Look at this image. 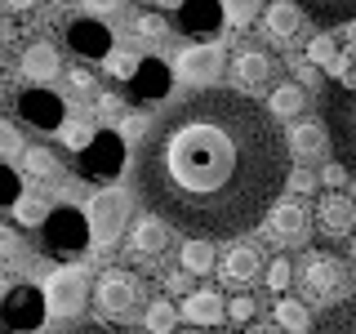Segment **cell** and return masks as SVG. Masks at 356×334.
Masks as SVG:
<instances>
[{
	"instance_id": "6da1fadb",
	"label": "cell",
	"mask_w": 356,
	"mask_h": 334,
	"mask_svg": "<svg viewBox=\"0 0 356 334\" xmlns=\"http://www.w3.org/2000/svg\"><path fill=\"white\" fill-rule=\"evenodd\" d=\"M289 138L245 89H196L152 120L134 156V192L187 237H241L289 187Z\"/></svg>"
},
{
	"instance_id": "7a4b0ae2",
	"label": "cell",
	"mask_w": 356,
	"mask_h": 334,
	"mask_svg": "<svg viewBox=\"0 0 356 334\" xmlns=\"http://www.w3.org/2000/svg\"><path fill=\"white\" fill-rule=\"evenodd\" d=\"M316 111H321V125L330 134V152L334 161L348 165V174L356 178V85L334 76V81L321 85V98H316Z\"/></svg>"
},
{
	"instance_id": "3957f363",
	"label": "cell",
	"mask_w": 356,
	"mask_h": 334,
	"mask_svg": "<svg viewBox=\"0 0 356 334\" xmlns=\"http://www.w3.org/2000/svg\"><path fill=\"white\" fill-rule=\"evenodd\" d=\"M44 237V250L58 254V259H76V254H85L89 245H94V228H89V214L76 205H54L49 218H44L40 228Z\"/></svg>"
},
{
	"instance_id": "277c9868",
	"label": "cell",
	"mask_w": 356,
	"mask_h": 334,
	"mask_svg": "<svg viewBox=\"0 0 356 334\" xmlns=\"http://www.w3.org/2000/svg\"><path fill=\"white\" fill-rule=\"evenodd\" d=\"M125 161H129V143L120 138V129H98L89 138V148L76 152V170L89 183H116L125 174Z\"/></svg>"
},
{
	"instance_id": "5b68a950",
	"label": "cell",
	"mask_w": 356,
	"mask_h": 334,
	"mask_svg": "<svg viewBox=\"0 0 356 334\" xmlns=\"http://www.w3.org/2000/svg\"><path fill=\"white\" fill-rule=\"evenodd\" d=\"M298 285H303V299H312V303H330L348 285V272H343L334 250H307L303 263H298Z\"/></svg>"
},
{
	"instance_id": "8992f818",
	"label": "cell",
	"mask_w": 356,
	"mask_h": 334,
	"mask_svg": "<svg viewBox=\"0 0 356 334\" xmlns=\"http://www.w3.org/2000/svg\"><path fill=\"white\" fill-rule=\"evenodd\" d=\"M94 303L103 308L107 317L125 321V317H134V312L143 308V281L129 272V267H107V272L98 276V285H94Z\"/></svg>"
},
{
	"instance_id": "52a82bcc",
	"label": "cell",
	"mask_w": 356,
	"mask_h": 334,
	"mask_svg": "<svg viewBox=\"0 0 356 334\" xmlns=\"http://www.w3.org/2000/svg\"><path fill=\"white\" fill-rule=\"evenodd\" d=\"M44 294L36 285H9V294L0 299V330L5 334H36L44 326Z\"/></svg>"
},
{
	"instance_id": "ba28073f",
	"label": "cell",
	"mask_w": 356,
	"mask_h": 334,
	"mask_svg": "<svg viewBox=\"0 0 356 334\" xmlns=\"http://www.w3.org/2000/svg\"><path fill=\"white\" fill-rule=\"evenodd\" d=\"M89 299V281L81 267H58V272H49V281H44V312H49L54 321H72L81 317Z\"/></svg>"
},
{
	"instance_id": "9c48e42d",
	"label": "cell",
	"mask_w": 356,
	"mask_h": 334,
	"mask_svg": "<svg viewBox=\"0 0 356 334\" xmlns=\"http://www.w3.org/2000/svg\"><path fill=\"white\" fill-rule=\"evenodd\" d=\"M18 116L27 120L31 129H40V134H58L63 120H67V103L54 94L49 85H31V89L18 94Z\"/></svg>"
},
{
	"instance_id": "30bf717a",
	"label": "cell",
	"mask_w": 356,
	"mask_h": 334,
	"mask_svg": "<svg viewBox=\"0 0 356 334\" xmlns=\"http://www.w3.org/2000/svg\"><path fill=\"white\" fill-rule=\"evenodd\" d=\"M89 228H94V245H103V250H111L120 237V228H125L129 218V196L125 192H98L94 200H89Z\"/></svg>"
},
{
	"instance_id": "8fae6325",
	"label": "cell",
	"mask_w": 356,
	"mask_h": 334,
	"mask_svg": "<svg viewBox=\"0 0 356 334\" xmlns=\"http://www.w3.org/2000/svg\"><path fill=\"white\" fill-rule=\"evenodd\" d=\"M174 89V67L165 58H138L129 76V103L147 107V103H161V98H170Z\"/></svg>"
},
{
	"instance_id": "7c38bea8",
	"label": "cell",
	"mask_w": 356,
	"mask_h": 334,
	"mask_svg": "<svg viewBox=\"0 0 356 334\" xmlns=\"http://www.w3.org/2000/svg\"><path fill=\"white\" fill-rule=\"evenodd\" d=\"M67 49H72L76 58H107L111 54V27L94 14L72 18L67 22Z\"/></svg>"
},
{
	"instance_id": "4fadbf2b",
	"label": "cell",
	"mask_w": 356,
	"mask_h": 334,
	"mask_svg": "<svg viewBox=\"0 0 356 334\" xmlns=\"http://www.w3.org/2000/svg\"><path fill=\"white\" fill-rule=\"evenodd\" d=\"M174 76H183V81H192V85L218 81L222 76V49L218 45H187L174 63Z\"/></svg>"
},
{
	"instance_id": "5bb4252c",
	"label": "cell",
	"mask_w": 356,
	"mask_h": 334,
	"mask_svg": "<svg viewBox=\"0 0 356 334\" xmlns=\"http://www.w3.org/2000/svg\"><path fill=\"white\" fill-rule=\"evenodd\" d=\"M178 27L187 31V36H214V31L227 22L222 14V0H183V5L174 9Z\"/></svg>"
},
{
	"instance_id": "9a60e30c",
	"label": "cell",
	"mask_w": 356,
	"mask_h": 334,
	"mask_svg": "<svg viewBox=\"0 0 356 334\" xmlns=\"http://www.w3.org/2000/svg\"><path fill=\"white\" fill-rule=\"evenodd\" d=\"M267 237L281 241V245H298L307 237V214L294 200H276V205L267 209Z\"/></svg>"
},
{
	"instance_id": "2e32d148",
	"label": "cell",
	"mask_w": 356,
	"mask_h": 334,
	"mask_svg": "<svg viewBox=\"0 0 356 334\" xmlns=\"http://www.w3.org/2000/svg\"><path fill=\"white\" fill-rule=\"evenodd\" d=\"M316 228L325 232L330 241H339V237H348V232L356 228V205L348 196H339V192H330V196H321V205H316Z\"/></svg>"
},
{
	"instance_id": "e0dca14e",
	"label": "cell",
	"mask_w": 356,
	"mask_h": 334,
	"mask_svg": "<svg viewBox=\"0 0 356 334\" xmlns=\"http://www.w3.org/2000/svg\"><path fill=\"white\" fill-rule=\"evenodd\" d=\"M218 272H222L227 285H250V281H259V272H263V254L254 250V245H232V250L222 254Z\"/></svg>"
},
{
	"instance_id": "ac0fdd59",
	"label": "cell",
	"mask_w": 356,
	"mask_h": 334,
	"mask_svg": "<svg viewBox=\"0 0 356 334\" xmlns=\"http://www.w3.org/2000/svg\"><path fill=\"white\" fill-rule=\"evenodd\" d=\"M303 9L294 5V0H267V9H263V31L272 40H294L298 36V27H303Z\"/></svg>"
},
{
	"instance_id": "d6986e66",
	"label": "cell",
	"mask_w": 356,
	"mask_h": 334,
	"mask_svg": "<svg viewBox=\"0 0 356 334\" xmlns=\"http://www.w3.org/2000/svg\"><path fill=\"white\" fill-rule=\"evenodd\" d=\"M178 317H187L192 326H218V321L227 317V308H222L218 289H192V294L183 299V308H178Z\"/></svg>"
},
{
	"instance_id": "ffe728a7",
	"label": "cell",
	"mask_w": 356,
	"mask_h": 334,
	"mask_svg": "<svg viewBox=\"0 0 356 334\" xmlns=\"http://www.w3.org/2000/svg\"><path fill=\"white\" fill-rule=\"evenodd\" d=\"M232 76H236L241 89H267V81H272V58L263 49H241L232 58Z\"/></svg>"
},
{
	"instance_id": "44dd1931",
	"label": "cell",
	"mask_w": 356,
	"mask_h": 334,
	"mask_svg": "<svg viewBox=\"0 0 356 334\" xmlns=\"http://www.w3.org/2000/svg\"><path fill=\"white\" fill-rule=\"evenodd\" d=\"M285 138H289V152H294L298 161H316V156L330 152V134H325V125H316V120H298Z\"/></svg>"
},
{
	"instance_id": "7402d4cb",
	"label": "cell",
	"mask_w": 356,
	"mask_h": 334,
	"mask_svg": "<svg viewBox=\"0 0 356 334\" xmlns=\"http://www.w3.org/2000/svg\"><path fill=\"white\" fill-rule=\"evenodd\" d=\"M294 5L321 27H348L356 18V0H294Z\"/></svg>"
},
{
	"instance_id": "603a6c76",
	"label": "cell",
	"mask_w": 356,
	"mask_h": 334,
	"mask_svg": "<svg viewBox=\"0 0 356 334\" xmlns=\"http://www.w3.org/2000/svg\"><path fill=\"white\" fill-rule=\"evenodd\" d=\"M165 245H170V223H165L161 214H143V218H134V250L138 254H161Z\"/></svg>"
},
{
	"instance_id": "cb8c5ba5",
	"label": "cell",
	"mask_w": 356,
	"mask_h": 334,
	"mask_svg": "<svg viewBox=\"0 0 356 334\" xmlns=\"http://www.w3.org/2000/svg\"><path fill=\"white\" fill-rule=\"evenodd\" d=\"M22 76H27V81H54V76H58V49H54L49 40L27 45V54H22Z\"/></svg>"
},
{
	"instance_id": "d4e9b609",
	"label": "cell",
	"mask_w": 356,
	"mask_h": 334,
	"mask_svg": "<svg viewBox=\"0 0 356 334\" xmlns=\"http://www.w3.org/2000/svg\"><path fill=\"white\" fill-rule=\"evenodd\" d=\"M307 334H356V299L330 303V312H325L321 321H312Z\"/></svg>"
},
{
	"instance_id": "484cf974",
	"label": "cell",
	"mask_w": 356,
	"mask_h": 334,
	"mask_svg": "<svg viewBox=\"0 0 356 334\" xmlns=\"http://www.w3.org/2000/svg\"><path fill=\"white\" fill-rule=\"evenodd\" d=\"M178 259H183V267L192 276H205V272H214L218 254H214V241H209V237H187L183 250H178Z\"/></svg>"
},
{
	"instance_id": "4316f807",
	"label": "cell",
	"mask_w": 356,
	"mask_h": 334,
	"mask_svg": "<svg viewBox=\"0 0 356 334\" xmlns=\"http://www.w3.org/2000/svg\"><path fill=\"white\" fill-rule=\"evenodd\" d=\"M267 111H272L276 120H285V116H298V111H303V85H298V81H285V85H276V89H272V98H267Z\"/></svg>"
},
{
	"instance_id": "83f0119b",
	"label": "cell",
	"mask_w": 356,
	"mask_h": 334,
	"mask_svg": "<svg viewBox=\"0 0 356 334\" xmlns=\"http://www.w3.org/2000/svg\"><path fill=\"white\" fill-rule=\"evenodd\" d=\"M276 321H281V330H294V334H307L312 330V312L307 303H298V299H276Z\"/></svg>"
},
{
	"instance_id": "f1b7e54d",
	"label": "cell",
	"mask_w": 356,
	"mask_h": 334,
	"mask_svg": "<svg viewBox=\"0 0 356 334\" xmlns=\"http://www.w3.org/2000/svg\"><path fill=\"white\" fill-rule=\"evenodd\" d=\"M94 134H98V129H94V120H89V116H67V120H63V129H58V138H63L72 152H85Z\"/></svg>"
},
{
	"instance_id": "f546056e",
	"label": "cell",
	"mask_w": 356,
	"mask_h": 334,
	"mask_svg": "<svg viewBox=\"0 0 356 334\" xmlns=\"http://www.w3.org/2000/svg\"><path fill=\"white\" fill-rule=\"evenodd\" d=\"M14 218L22 223V228H44V218H49V205H44V196L22 192V196L14 200Z\"/></svg>"
},
{
	"instance_id": "4dcf8cb0",
	"label": "cell",
	"mask_w": 356,
	"mask_h": 334,
	"mask_svg": "<svg viewBox=\"0 0 356 334\" xmlns=\"http://www.w3.org/2000/svg\"><path fill=\"white\" fill-rule=\"evenodd\" d=\"M174 321H178V308L170 303V299H156V303L143 312V330H152V334H170Z\"/></svg>"
},
{
	"instance_id": "1f68e13d",
	"label": "cell",
	"mask_w": 356,
	"mask_h": 334,
	"mask_svg": "<svg viewBox=\"0 0 356 334\" xmlns=\"http://www.w3.org/2000/svg\"><path fill=\"white\" fill-rule=\"evenodd\" d=\"M259 9H267V0H222V14L232 27H250L259 18Z\"/></svg>"
},
{
	"instance_id": "d6a6232c",
	"label": "cell",
	"mask_w": 356,
	"mask_h": 334,
	"mask_svg": "<svg viewBox=\"0 0 356 334\" xmlns=\"http://www.w3.org/2000/svg\"><path fill=\"white\" fill-rule=\"evenodd\" d=\"M22 165H27V174L49 178L54 170H58V156H54L49 148H27V152H22Z\"/></svg>"
},
{
	"instance_id": "836d02e7",
	"label": "cell",
	"mask_w": 356,
	"mask_h": 334,
	"mask_svg": "<svg viewBox=\"0 0 356 334\" xmlns=\"http://www.w3.org/2000/svg\"><path fill=\"white\" fill-rule=\"evenodd\" d=\"M339 54H343V49H339V40H334L330 31H321V36H316V40L307 45V58L316 63V67H330L334 58H339Z\"/></svg>"
},
{
	"instance_id": "e575fe53",
	"label": "cell",
	"mask_w": 356,
	"mask_h": 334,
	"mask_svg": "<svg viewBox=\"0 0 356 334\" xmlns=\"http://www.w3.org/2000/svg\"><path fill=\"white\" fill-rule=\"evenodd\" d=\"M22 196V178L9 170V161H0V209H9Z\"/></svg>"
},
{
	"instance_id": "d590c367",
	"label": "cell",
	"mask_w": 356,
	"mask_h": 334,
	"mask_svg": "<svg viewBox=\"0 0 356 334\" xmlns=\"http://www.w3.org/2000/svg\"><path fill=\"white\" fill-rule=\"evenodd\" d=\"M22 152H27V143H22L18 125H9V120H0V161H5V156H22Z\"/></svg>"
},
{
	"instance_id": "8d00e7d4",
	"label": "cell",
	"mask_w": 356,
	"mask_h": 334,
	"mask_svg": "<svg viewBox=\"0 0 356 334\" xmlns=\"http://www.w3.org/2000/svg\"><path fill=\"white\" fill-rule=\"evenodd\" d=\"M107 72L111 76H120V81H129V76H134V67H138V54H125V49H111L107 54Z\"/></svg>"
},
{
	"instance_id": "74e56055",
	"label": "cell",
	"mask_w": 356,
	"mask_h": 334,
	"mask_svg": "<svg viewBox=\"0 0 356 334\" xmlns=\"http://www.w3.org/2000/svg\"><path fill=\"white\" fill-rule=\"evenodd\" d=\"M289 281H294V263H289V259H272V267H267V285H272L276 294H285Z\"/></svg>"
},
{
	"instance_id": "f35d334b",
	"label": "cell",
	"mask_w": 356,
	"mask_h": 334,
	"mask_svg": "<svg viewBox=\"0 0 356 334\" xmlns=\"http://www.w3.org/2000/svg\"><path fill=\"white\" fill-rule=\"evenodd\" d=\"M134 36L138 40H161L165 36V18L161 14H138L134 18Z\"/></svg>"
},
{
	"instance_id": "ab89813d",
	"label": "cell",
	"mask_w": 356,
	"mask_h": 334,
	"mask_svg": "<svg viewBox=\"0 0 356 334\" xmlns=\"http://www.w3.org/2000/svg\"><path fill=\"white\" fill-rule=\"evenodd\" d=\"M147 116H129V111H125V116H120V138H125V143H143V138H147Z\"/></svg>"
},
{
	"instance_id": "60d3db41",
	"label": "cell",
	"mask_w": 356,
	"mask_h": 334,
	"mask_svg": "<svg viewBox=\"0 0 356 334\" xmlns=\"http://www.w3.org/2000/svg\"><path fill=\"white\" fill-rule=\"evenodd\" d=\"M0 259H5V263H18L22 259V237H18V232L0 228Z\"/></svg>"
},
{
	"instance_id": "b9f144b4",
	"label": "cell",
	"mask_w": 356,
	"mask_h": 334,
	"mask_svg": "<svg viewBox=\"0 0 356 334\" xmlns=\"http://www.w3.org/2000/svg\"><path fill=\"white\" fill-rule=\"evenodd\" d=\"M98 116H103V120H120V116H125V103H120V98L116 94H98Z\"/></svg>"
},
{
	"instance_id": "7bdbcfd3",
	"label": "cell",
	"mask_w": 356,
	"mask_h": 334,
	"mask_svg": "<svg viewBox=\"0 0 356 334\" xmlns=\"http://www.w3.org/2000/svg\"><path fill=\"white\" fill-rule=\"evenodd\" d=\"M348 165H343V161H330L325 165V170H321V187H343V183H348Z\"/></svg>"
},
{
	"instance_id": "ee69618b",
	"label": "cell",
	"mask_w": 356,
	"mask_h": 334,
	"mask_svg": "<svg viewBox=\"0 0 356 334\" xmlns=\"http://www.w3.org/2000/svg\"><path fill=\"white\" fill-rule=\"evenodd\" d=\"M227 317H232V321H241V326H245V321L254 317V299H245V294H241V299H232V303H227Z\"/></svg>"
},
{
	"instance_id": "f6af8a7d",
	"label": "cell",
	"mask_w": 356,
	"mask_h": 334,
	"mask_svg": "<svg viewBox=\"0 0 356 334\" xmlns=\"http://www.w3.org/2000/svg\"><path fill=\"white\" fill-rule=\"evenodd\" d=\"M316 183H321L316 174H307V170H289V187H294V192H316Z\"/></svg>"
},
{
	"instance_id": "bcb514c9",
	"label": "cell",
	"mask_w": 356,
	"mask_h": 334,
	"mask_svg": "<svg viewBox=\"0 0 356 334\" xmlns=\"http://www.w3.org/2000/svg\"><path fill=\"white\" fill-rule=\"evenodd\" d=\"M67 81H72V89H76V94H89V89H94V76H89V72H81V67H76V72L67 76Z\"/></svg>"
},
{
	"instance_id": "7dc6e473",
	"label": "cell",
	"mask_w": 356,
	"mask_h": 334,
	"mask_svg": "<svg viewBox=\"0 0 356 334\" xmlns=\"http://www.w3.org/2000/svg\"><path fill=\"white\" fill-rule=\"evenodd\" d=\"M187 276H192L187 267H183V272H170V276H165V285H170L174 294H192V289H187Z\"/></svg>"
},
{
	"instance_id": "c3c4849f",
	"label": "cell",
	"mask_w": 356,
	"mask_h": 334,
	"mask_svg": "<svg viewBox=\"0 0 356 334\" xmlns=\"http://www.w3.org/2000/svg\"><path fill=\"white\" fill-rule=\"evenodd\" d=\"M63 334H138V330H111V326H76V330H63Z\"/></svg>"
},
{
	"instance_id": "681fc988",
	"label": "cell",
	"mask_w": 356,
	"mask_h": 334,
	"mask_svg": "<svg viewBox=\"0 0 356 334\" xmlns=\"http://www.w3.org/2000/svg\"><path fill=\"white\" fill-rule=\"evenodd\" d=\"M298 81H303V85H316V63H298Z\"/></svg>"
},
{
	"instance_id": "f907efd6",
	"label": "cell",
	"mask_w": 356,
	"mask_h": 334,
	"mask_svg": "<svg viewBox=\"0 0 356 334\" xmlns=\"http://www.w3.org/2000/svg\"><path fill=\"white\" fill-rule=\"evenodd\" d=\"M85 9H94V14H107V9H120V0H85Z\"/></svg>"
},
{
	"instance_id": "816d5d0a",
	"label": "cell",
	"mask_w": 356,
	"mask_h": 334,
	"mask_svg": "<svg viewBox=\"0 0 356 334\" xmlns=\"http://www.w3.org/2000/svg\"><path fill=\"white\" fill-rule=\"evenodd\" d=\"M9 14H27V9H36V0H5Z\"/></svg>"
},
{
	"instance_id": "f5cc1de1",
	"label": "cell",
	"mask_w": 356,
	"mask_h": 334,
	"mask_svg": "<svg viewBox=\"0 0 356 334\" xmlns=\"http://www.w3.org/2000/svg\"><path fill=\"white\" fill-rule=\"evenodd\" d=\"M325 72H330V76H348V54H339V58H334Z\"/></svg>"
},
{
	"instance_id": "db71d44e",
	"label": "cell",
	"mask_w": 356,
	"mask_h": 334,
	"mask_svg": "<svg viewBox=\"0 0 356 334\" xmlns=\"http://www.w3.org/2000/svg\"><path fill=\"white\" fill-rule=\"evenodd\" d=\"M5 294H9V276L0 272V299H5Z\"/></svg>"
},
{
	"instance_id": "11a10c76",
	"label": "cell",
	"mask_w": 356,
	"mask_h": 334,
	"mask_svg": "<svg viewBox=\"0 0 356 334\" xmlns=\"http://www.w3.org/2000/svg\"><path fill=\"white\" fill-rule=\"evenodd\" d=\"M348 40H352V45H356V18H352V22H348Z\"/></svg>"
},
{
	"instance_id": "9f6ffc18",
	"label": "cell",
	"mask_w": 356,
	"mask_h": 334,
	"mask_svg": "<svg viewBox=\"0 0 356 334\" xmlns=\"http://www.w3.org/2000/svg\"><path fill=\"white\" fill-rule=\"evenodd\" d=\"M161 5H165V9H178V5H183V0H161Z\"/></svg>"
},
{
	"instance_id": "6f0895ef",
	"label": "cell",
	"mask_w": 356,
	"mask_h": 334,
	"mask_svg": "<svg viewBox=\"0 0 356 334\" xmlns=\"http://www.w3.org/2000/svg\"><path fill=\"white\" fill-rule=\"evenodd\" d=\"M250 334H272V330H250Z\"/></svg>"
},
{
	"instance_id": "680465c9",
	"label": "cell",
	"mask_w": 356,
	"mask_h": 334,
	"mask_svg": "<svg viewBox=\"0 0 356 334\" xmlns=\"http://www.w3.org/2000/svg\"><path fill=\"white\" fill-rule=\"evenodd\" d=\"M352 254H356V232H352Z\"/></svg>"
},
{
	"instance_id": "91938a15",
	"label": "cell",
	"mask_w": 356,
	"mask_h": 334,
	"mask_svg": "<svg viewBox=\"0 0 356 334\" xmlns=\"http://www.w3.org/2000/svg\"><path fill=\"white\" fill-rule=\"evenodd\" d=\"M352 200H356V183H352Z\"/></svg>"
},
{
	"instance_id": "94428289",
	"label": "cell",
	"mask_w": 356,
	"mask_h": 334,
	"mask_svg": "<svg viewBox=\"0 0 356 334\" xmlns=\"http://www.w3.org/2000/svg\"><path fill=\"white\" fill-rule=\"evenodd\" d=\"M352 281H356V272H352Z\"/></svg>"
},
{
	"instance_id": "6125c7cd",
	"label": "cell",
	"mask_w": 356,
	"mask_h": 334,
	"mask_svg": "<svg viewBox=\"0 0 356 334\" xmlns=\"http://www.w3.org/2000/svg\"><path fill=\"white\" fill-rule=\"evenodd\" d=\"M58 5H63V0H58Z\"/></svg>"
}]
</instances>
